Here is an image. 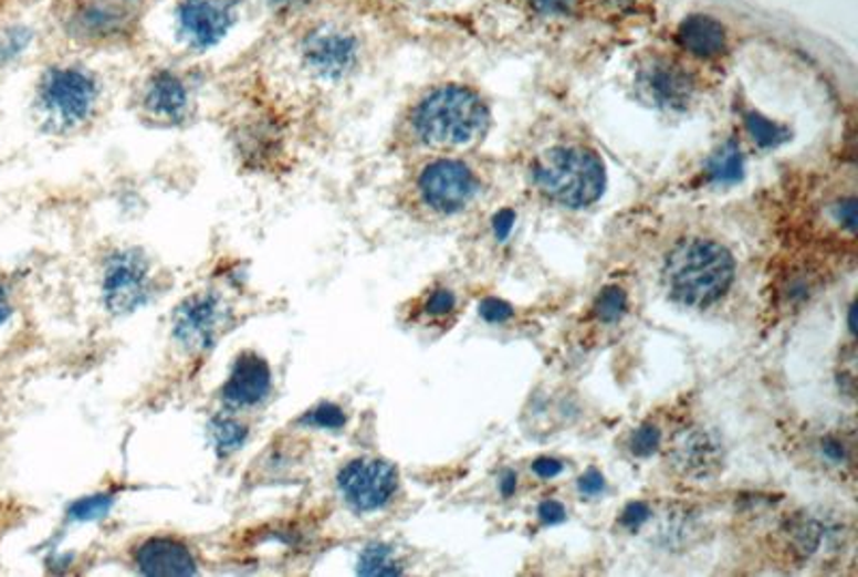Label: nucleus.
<instances>
[{
    "label": "nucleus",
    "instance_id": "obj_1",
    "mask_svg": "<svg viewBox=\"0 0 858 577\" xmlns=\"http://www.w3.org/2000/svg\"><path fill=\"white\" fill-rule=\"evenodd\" d=\"M668 294L687 307H709L734 282V258L709 239H687L674 245L663 264Z\"/></svg>",
    "mask_w": 858,
    "mask_h": 577
},
{
    "label": "nucleus",
    "instance_id": "obj_2",
    "mask_svg": "<svg viewBox=\"0 0 858 577\" xmlns=\"http://www.w3.org/2000/svg\"><path fill=\"white\" fill-rule=\"evenodd\" d=\"M410 123L423 145L460 146L485 134L490 112L472 88L447 84L433 88L417 104Z\"/></svg>",
    "mask_w": 858,
    "mask_h": 577
},
{
    "label": "nucleus",
    "instance_id": "obj_3",
    "mask_svg": "<svg viewBox=\"0 0 858 577\" xmlns=\"http://www.w3.org/2000/svg\"><path fill=\"white\" fill-rule=\"evenodd\" d=\"M533 179L550 200L569 209H584L604 196L606 166L588 148L556 146L536 159Z\"/></svg>",
    "mask_w": 858,
    "mask_h": 577
},
{
    "label": "nucleus",
    "instance_id": "obj_4",
    "mask_svg": "<svg viewBox=\"0 0 858 577\" xmlns=\"http://www.w3.org/2000/svg\"><path fill=\"white\" fill-rule=\"evenodd\" d=\"M100 84L84 67H52L39 84V106L59 129H75L97 108Z\"/></svg>",
    "mask_w": 858,
    "mask_h": 577
},
{
    "label": "nucleus",
    "instance_id": "obj_5",
    "mask_svg": "<svg viewBox=\"0 0 858 577\" xmlns=\"http://www.w3.org/2000/svg\"><path fill=\"white\" fill-rule=\"evenodd\" d=\"M417 189L429 211L456 216L477 198L479 179L464 161L436 159L421 170Z\"/></svg>",
    "mask_w": 858,
    "mask_h": 577
},
{
    "label": "nucleus",
    "instance_id": "obj_6",
    "mask_svg": "<svg viewBox=\"0 0 858 577\" xmlns=\"http://www.w3.org/2000/svg\"><path fill=\"white\" fill-rule=\"evenodd\" d=\"M153 294V275L148 260L134 250L112 253L104 266L102 296L107 310L116 316L132 314L148 303Z\"/></svg>",
    "mask_w": 858,
    "mask_h": 577
},
{
    "label": "nucleus",
    "instance_id": "obj_7",
    "mask_svg": "<svg viewBox=\"0 0 858 577\" xmlns=\"http://www.w3.org/2000/svg\"><path fill=\"white\" fill-rule=\"evenodd\" d=\"M397 487V470L383 460H353L337 474V490L344 503L357 513H374L389 505Z\"/></svg>",
    "mask_w": 858,
    "mask_h": 577
},
{
    "label": "nucleus",
    "instance_id": "obj_8",
    "mask_svg": "<svg viewBox=\"0 0 858 577\" xmlns=\"http://www.w3.org/2000/svg\"><path fill=\"white\" fill-rule=\"evenodd\" d=\"M237 0H180L177 4L179 35L198 52L213 50L234 29Z\"/></svg>",
    "mask_w": 858,
    "mask_h": 577
},
{
    "label": "nucleus",
    "instance_id": "obj_9",
    "mask_svg": "<svg viewBox=\"0 0 858 577\" xmlns=\"http://www.w3.org/2000/svg\"><path fill=\"white\" fill-rule=\"evenodd\" d=\"M303 63L322 80H342L358 65L360 43L346 29L324 24L310 31L301 45Z\"/></svg>",
    "mask_w": 858,
    "mask_h": 577
},
{
    "label": "nucleus",
    "instance_id": "obj_10",
    "mask_svg": "<svg viewBox=\"0 0 858 577\" xmlns=\"http://www.w3.org/2000/svg\"><path fill=\"white\" fill-rule=\"evenodd\" d=\"M228 323V310L213 294H193L185 298L175 314L172 335L187 353L211 350Z\"/></svg>",
    "mask_w": 858,
    "mask_h": 577
},
{
    "label": "nucleus",
    "instance_id": "obj_11",
    "mask_svg": "<svg viewBox=\"0 0 858 577\" xmlns=\"http://www.w3.org/2000/svg\"><path fill=\"white\" fill-rule=\"evenodd\" d=\"M636 88L646 104L661 109H684L693 97V82L677 65L655 59L636 77Z\"/></svg>",
    "mask_w": 858,
    "mask_h": 577
},
{
    "label": "nucleus",
    "instance_id": "obj_12",
    "mask_svg": "<svg viewBox=\"0 0 858 577\" xmlns=\"http://www.w3.org/2000/svg\"><path fill=\"white\" fill-rule=\"evenodd\" d=\"M273 391L271 365L255 353H243L230 369V376L221 389V397L230 408H255L266 401Z\"/></svg>",
    "mask_w": 858,
    "mask_h": 577
},
{
    "label": "nucleus",
    "instance_id": "obj_13",
    "mask_svg": "<svg viewBox=\"0 0 858 577\" xmlns=\"http://www.w3.org/2000/svg\"><path fill=\"white\" fill-rule=\"evenodd\" d=\"M136 567L144 576L187 577L198 571V563L187 545L170 537H153L136 549Z\"/></svg>",
    "mask_w": 858,
    "mask_h": 577
},
{
    "label": "nucleus",
    "instance_id": "obj_14",
    "mask_svg": "<svg viewBox=\"0 0 858 577\" xmlns=\"http://www.w3.org/2000/svg\"><path fill=\"white\" fill-rule=\"evenodd\" d=\"M144 106L157 118L180 120L189 108V88L177 73L159 70L146 84Z\"/></svg>",
    "mask_w": 858,
    "mask_h": 577
},
{
    "label": "nucleus",
    "instance_id": "obj_15",
    "mask_svg": "<svg viewBox=\"0 0 858 577\" xmlns=\"http://www.w3.org/2000/svg\"><path fill=\"white\" fill-rule=\"evenodd\" d=\"M679 43L698 59H715L725 52L728 36L721 22L711 15H689L680 22Z\"/></svg>",
    "mask_w": 858,
    "mask_h": 577
},
{
    "label": "nucleus",
    "instance_id": "obj_16",
    "mask_svg": "<svg viewBox=\"0 0 858 577\" xmlns=\"http://www.w3.org/2000/svg\"><path fill=\"white\" fill-rule=\"evenodd\" d=\"M677 460L684 472L707 476L719 466L721 451L715 440L704 432L689 433L677 449Z\"/></svg>",
    "mask_w": 858,
    "mask_h": 577
},
{
    "label": "nucleus",
    "instance_id": "obj_17",
    "mask_svg": "<svg viewBox=\"0 0 858 577\" xmlns=\"http://www.w3.org/2000/svg\"><path fill=\"white\" fill-rule=\"evenodd\" d=\"M75 24H77L80 35L102 39V36H109L118 31L121 15L114 9L106 7V4L88 2V4H82L77 9Z\"/></svg>",
    "mask_w": 858,
    "mask_h": 577
},
{
    "label": "nucleus",
    "instance_id": "obj_18",
    "mask_svg": "<svg viewBox=\"0 0 858 577\" xmlns=\"http://www.w3.org/2000/svg\"><path fill=\"white\" fill-rule=\"evenodd\" d=\"M707 172L709 179L716 185H734L741 181L745 172V159L739 145L730 140L719 146L707 164Z\"/></svg>",
    "mask_w": 858,
    "mask_h": 577
},
{
    "label": "nucleus",
    "instance_id": "obj_19",
    "mask_svg": "<svg viewBox=\"0 0 858 577\" xmlns=\"http://www.w3.org/2000/svg\"><path fill=\"white\" fill-rule=\"evenodd\" d=\"M209 436H211L217 455L228 458V455L237 453L239 449H243V444L248 442V428L241 421H237L234 417L219 415L209 426Z\"/></svg>",
    "mask_w": 858,
    "mask_h": 577
},
{
    "label": "nucleus",
    "instance_id": "obj_20",
    "mask_svg": "<svg viewBox=\"0 0 858 577\" xmlns=\"http://www.w3.org/2000/svg\"><path fill=\"white\" fill-rule=\"evenodd\" d=\"M357 571L360 576H401V565L389 545L372 543L360 552Z\"/></svg>",
    "mask_w": 858,
    "mask_h": 577
},
{
    "label": "nucleus",
    "instance_id": "obj_21",
    "mask_svg": "<svg viewBox=\"0 0 858 577\" xmlns=\"http://www.w3.org/2000/svg\"><path fill=\"white\" fill-rule=\"evenodd\" d=\"M745 127H747L753 143H757V145L764 146V148H775V146L784 145L787 138H789V134H787L784 125L773 123V120H768L766 116H762L757 112L745 114Z\"/></svg>",
    "mask_w": 858,
    "mask_h": 577
},
{
    "label": "nucleus",
    "instance_id": "obj_22",
    "mask_svg": "<svg viewBox=\"0 0 858 577\" xmlns=\"http://www.w3.org/2000/svg\"><path fill=\"white\" fill-rule=\"evenodd\" d=\"M301 423L312 428V430H322V432H342L348 423L346 412L337 403H318L312 408L305 417H301Z\"/></svg>",
    "mask_w": 858,
    "mask_h": 577
},
{
    "label": "nucleus",
    "instance_id": "obj_23",
    "mask_svg": "<svg viewBox=\"0 0 858 577\" xmlns=\"http://www.w3.org/2000/svg\"><path fill=\"white\" fill-rule=\"evenodd\" d=\"M627 312V294L618 286H609L604 290L595 303V314L604 323H616Z\"/></svg>",
    "mask_w": 858,
    "mask_h": 577
},
{
    "label": "nucleus",
    "instance_id": "obj_24",
    "mask_svg": "<svg viewBox=\"0 0 858 577\" xmlns=\"http://www.w3.org/2000/svg\"><path fill=\"white\" fill-rule=\"evenodd\" d=\"M114 505V499L107 496V494H97V496H88V499H82L77 501L75 505L70 508V520L73 522H93V520H100L104 517L107 511Z\"/></svg>",
    "mask_w": 858,
    "mask_h": 577
},
{
    "label": "nucleus",
    "instance_id": "obj_25",
    "mask_svg": "<svg viewBox=\"0 0 858 577\" xmlns=\"http://www.w3.org/2000/svg\"><path fill=\"white\" fill-rule=\"evenodd\" d=\"M659 444H661V432L655 426H642L629 438V449L638 458L652 455L659 449Z\"/></svg>",
    "mask_w": 858,
    "mask_h": 577
},
{
    "label": "nucleus",
    "instance_id": "obj_26",
    "mask_svg": "<svg viewBox=\"0 0 858 577\" xmlns=\"http://www.w3.org/2000/svg\"><path fill=\"white\" fill-rule=\"evenodd\" d=\"M479 314L483 316V321H488L492 325H502L513 316V307L506 301L490 296V298H483L479 303Z\"/></svg>",
    "mask_w": 858,
    "mask_h": 577
},
{
    "label": "nucleus",
    "instance_id": "obj_27",
    "mask_svg": "<svg viewBox=\"0 0 858 577\" xmlns=\"http://www.w3.org/2000/svg\"><path fill=\"white\" fill-rule=\"evenodd\" d=\"M456 307V294L451 290H436L431 292L426 301V312L429 316H447Z\"/></svg>",
    "mask_w": 858,
    "mask_h": 577
},
{
    "label": "nucleus",
    "instance_id": "obj_28",
    "mask_svg": "<svg viewBox=\"0 0 858 577\" xmlns=\"http://www.w3.org/2000/svg\"><path fill=\"white\" fill-rule=\"evenodd\" d=\"M577 490L582 492V496H588V499L601 496L606 492V479L599 470L590 469L579 476Z\"/></svg>",
    "mask_w": 858,
    "mask_h": 577
},
{
    "label": "nucleus",
    "instance_id": "obj_29",
    "mask_svg": "<svg viewBox=\"0 0 858 577\" xmlns=\"http://www.w3.org/2000/svg\"><path fill=\"white\" fill-rule=\"evenodd\" d=\"M648 517H650V508H648V505H646V503H640V501H636V503H629V505L625 506V511H622V515H620V524H622L625 528H629V531H638Z\"/></svg>",
    "mask_w": 858,
    "mask_h": 577
},
{
    "label": "nucleus",
    "instance_id": "obj_30",
    "mask_svg": "<svg viewBox=\"0 0 858 577\" xmlns=\"http://www.w3.org/2000/svg\"><path fill=\"white\" fill-rule=\"evenodd\" d=\"M538 520L543 524H550V526L552 524H561V522L567 520V511L558 501H545V503H541V506H538Z\"/></svg>",
    "mask_w": 858,
    "mask_h": 577
},
{
    "label": "nucleus",
    "instance_id": "obj_31",
    "mask_svg": "<svg viewBox=\"0 0 858 577\" xmlns=\"http://www.w3.org/2000/svg\"><path fill=\"white\" fill-rule=\"evenodd\" d=\"M515 225V213L511 209H502L499 216L494 217V234L499 241H506L511 230Z\"/></svg>",
    "mask_w": 858,
    "mask_h": 577
},
{
    "label": "nucleus",
    "instance_id": "obj_32",
    "mask_svg": "<svg viewBox=\"0 0 858 577\" xmlns=\"http://www.w3.org/2000/svg\"><path fill=\"white\" fill-rule=\"evenodd\" d=\"M536 476L541 479H554L563 472V462L554 460V458H538L535 464H533Z\"/></svg>",
    "mask_w": 858,
    "mask_h": 577
},
{
    "label": "nucleus",
    "instance_id": "obj_33",
    "mask_svg": "<svg viewBox=\"0 0 858 577\" xmlns=\"http://www.w3.org/2000/svg\"><path fill=\"white\" fill-rule=\"evenodd\" d=\"M529 2L543 13H561L567 9V0H529Z\"/></svg>",
    "mask_w": 858,
    "mask_h": 577
},
{
    "label": "nucleus",
    "instance_id": "obj_34",
    "mask_svg": "<svg viewBox=\"0 0 858 577\" xmlns=\"http://www.w3.org/2000/svg\"><path fill=\"white\" fill-rule=\"evenodd\" d=\"M517 490V474L513 470H506L501 479V492L504 499H511Z\"/></svg>",
    "mask_w": 858,
    "mask_h": 577
},
{
    "label": "nucleus",
    "instance_id": "obj_35",
    "mask_svg": "<svg viewBox=\"0 0 858 577\" xmlns=\"http://www.w3.org/2000/svg\"><path fill=\"white\" fill-rule=\"evenodd\" d=\"M824 453L835 460V462H844L846 458V451H844V444H839L837 440H824Z\"/></svg>",
    "mask_w": 858,
    "mask_h": 577
},
{
    "label": "nucleus",
    "instance_id": "obj_36",
    "mask_svg": "<svg viewBox=\"0 0 858 577\" xmlns=\"http://www.w3.org/2000/svg\"><path fill=\"white\" fill-rule=\"evenodd\" d=\"M273 9L278 11H294V9H301L305 4H310L312 0H266Z\"/></svg>",
    "mask_w": 858,
    "mask_h": 577
},
{
    "label": "nucleus",
    "instance_id": "obj_37",
    "mask_svg": "<svg viewBox=\"0 0 858 577\" xmlns=\"http://www.w3.org/2000/svg\"><path fill=\"white\" fill-rule=\"evenodd\" d=\"M11 316V301H9V294L7 288L0 284V325H4Z\"/></svg>",
    "mask_w": 858,
    "mask_h": 577
},
{
    "label": "nucleus",
    "instance_id": "obj_38",
    "mask_svg": "<svg viewBox=\"0 0 858 577\" xmlns=\"http://www.w3.org/2000/svg\"><path fill=\"white\" fill-rule=\"evenodd\" d=\"M839 219L848 225V228H855V221H857V217H855V202L850 200V202H846V204H841V211H839Z\"/></svg>",
    "mask_w": 858,
    "mask_h": 577
}]
</instances>
